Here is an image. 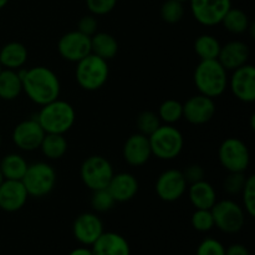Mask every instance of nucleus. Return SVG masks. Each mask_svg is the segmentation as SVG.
<instances>
[{
	"mask_svg": "<svg viewBox=\"0 0 255 255\" xmlns=\"http://www.w3.org/2000/svg\"><path fill=\"white\" fill-rule=\"evenodd\" d=\"M22 92V80L17 70L1 69L0 71V99L4 101L16 100Z\"/></svg>",
	"mask_w": 255,
	"mask_h": 255,
	"instance_id": "b1692460",
	"label": "nucleus"
},
{
	"mask_svg": "<svg viewBox=\"0 0 255 255\" xmlns=\"http://www.w3.org/2000/svg\"><path fill=\"white\" fill-rule=\"evenodd\" d=\"M117 52H119V42L114 35L97 31L91 36V54L109 61L116 57Z\"/></svg>",
	"mask_w": 255,
	"mask_h": 255,
	"instance_id": "393cba45",
	"label": "nucleus"
},
{
	"mask_svg": "<svg viewBox=\"0 0 255 255\" xmlns=\"http://www.w3.org/2000/svg\"><path fill=\"white\" fill-rule=\"evenodd\" d=\"M221 24L223 25L224 29H226L227 31L231 32V34L239 35L248 31L252 22L246 11H243L242 9H238V7L232 6L231 9L228 10V12L224 15Z\"/></svg>",
	"mask_w": 255,
	"mask_h": 255,
	"instance_id": "cd10ccee",
	"label": "nucleus"
},
{
	"mask_svg": "<svg viewBox=\"0 0 255 255\" xmlns=\"http://www.w3.org/2000/svg\"><path fill=\"white\" fill-rule=\"evenodd\" d=\"M247 176L242 172H228V176L223 181V189L229 196L241 194L246 184Z\"/></svg>",
	"mask_w": 255,
	"mask_h": 255,
	"instance_id": "c9c22d12",
	"label": "nucleus"
},
{
	"mask_svg": "<svg viewBox=\"0 0 255 255\" xmlns=\"http://www.w3.org/2000/svg\"><path fill=\"white\" fill-rule=\"evenodd\" d=\"M45 132L36 119L24 120L12 129L11 138L15 146L25 152H32L40 148Z\"/></svg>",
	"mask_w": 255,
	"mask_h": 255,
	"instance_id": "4468645a",
	"label": "nucleus"
},
{
	"mask_svg": "<svg viewBox=\"0 0 255 255\" xmlns=\"http://www.w3.org/2000/svg\"><path fill=\"white\" fill-rule=\"evenodd\" d=\"M56 171L46 162H35L27 166L21 182L29 197L42 198L54 191L56 186Z\"/></svg>",
	"mask_w": 255,
	"mask_h": 255,
	"instance_id": "423d86ee",
	"label": "nucleus"
},
{
	"mask_svg": "<svg viewBox=\"0 0 255 255\" xmlns=\"http://www.w3.org/2000/svg\"><path fill=\"white\" fill-rule=\"evenodd\" d=\"M159 120L164 125H174L183 119V104L178 100H164L158 107Z\"/></svg>",
	"mask_w": 255,
	"mask_h": 255,
	"instance_id": "c756f323",
	"label": "nucleus"
},
{
	"mask_svg": "<svg viewBox=\"0 0 255 255\" xmlns=\"http://www.w3.org/2000/svg\"><path fill=\"white\" fill-rule=\"evenodd\" d=\"M122 156L125 162L131 167H142L152 157L151 144L148 137L136 132L125 141L122 147Z\"/></svg>",
	"mask_w": 255,
	"mask_h": 255,
	"instance_id": "f3484780",
	"label": "nucleus"
},
{
	"mask_svg": "<svg viewBox=\"0 0 255 255\" xmlns=\"http://www.w3.org/2000/svg\"><path fill=\"white\" fill-rule=\"evenodd\" d=\"M7 2H9V0H0V10L4 9L7 5Z\"/></svg>",
	"mask_w": 255,
	"mask_h": 255,
	"instance_id": "37998d69",
	"label": "nucleus"
},
{
	"mask_svg": "<svg viewBox=\"0 0 255 255\" xmlns=\"http://www.w3.org/2000/svg\"><path fill=\"white\" fill-rule=\"evenodd\" d=\"M218 159L227 172L246 173L251 164V151L242 139L229 137L219 146Z\"/></svg>",
	"mask_w": 255,
	"mask_h": 255,
	"instance_id": "1a4fd4ad",
	"label": "nucleus"
},
{
	"mask_svg": "<svg viewBox=\"0 0 255 255\" xmlns=\"http://www.w3.org/2000/svg\"><path fill=\"white\" fill-rule=\"evenodd\" d=\"M69 143L64 134L45 133L40 148L42 154L49 159H60L66 154Z\"/></svg>",
	"mask_w": 255,
	"mask_h": 255,
	"instance_id": "bb28decb",
	"label": "nucleus"
},
{
	"mask_svg": "<svg viewBox=\"0 0 255 255\" xmlns=\"http://www.w3.org/2000/svg\"><path fill=\"white\" fill-rule=\"evenodd\" d=\"M217 111L214 99L198 94L189 97L183 104V119L194 126L206 125L214 117Z\"/></svg>",
	"mask_w": 255,
	"mask_h": 255,
	"instance_id": "2eb2a0df",
	"label": "nucleus"
},
{
	"mask_svg": "<svg viewBox=\"0 0 255 255\" xmlns=\"http://www.w3.org/2000/svg\"><path fill=\"white\" fill-rule=\"evenodd\" d=\"M152 156L162 161H172L182 153L184 138L174 125L162 124L151 136H148Z\"/></svg>",
	"mask_w": 255,
	"mask_h": 255,
	"instance_id": "20e7f679",
	"label": "nucleus"
},
{
	"mask_svg": "<svg viewBox=\"0 0 255 255\" xmlns=\"http://www.w3.org/2000/svg\"><path fill=\"white\" fill-rule=\"evenodd\" d=\"M17 71L22 80V92L34 104L44 106L60 97L61 84L59 76L50 67L34 66Z\"/></svg>",
	"mask_w": 255,
	"mask_h": 255,
	"instance_id": "f257e3e1",
	"label": "nucleus"
},
{
	"mask_svg": "<svg viewBox=\"0 0 255 255\" xmlns=\"http://www.w3.org/2000/svg\"><path fill=\"white\" fill-rule=\"evenodd\" d=\"M104 232L101 218L92 212L81 213L72 223V234L75 239L85 247H91Z\"/></svg>",
	"mask_w": 255,
	"mask_h": 255,
	"instance_id": "dca6fc26",
	"label": "nucleus"
},
{
	"mask_svg": "<svg viewBox=\"0 0 255 255\" xmlns=\"http://www.w3.org/2000/svg\"><path fill=\"white\" fill-rule=\"evenodd\" d=\"M27 52L26 46L19 41H10L0 49V65L2 69L20 70L26 64Z\"/></svg>",
	"mask_w": 255,
	"mask_h": 255,
	"instance_id": "5701e85b",
	"label": "nucleus"
},
{
	"mask_svg": "<svg viewBox=\"0 0 255 255\" xmlns=\"http://www.w3.org/2000/svg\"><path fill=\"white\" fill-rule=\"evenodd\" d=\"M137 128H138L139 133L144 134V136H151L157 128L162 125L161 120H159L158 115L153 111H142L141 114L137 116L136 120Z\"/></svg>",
	"mask_w": 255,
	"mask_h": 255,
	"instance_id": "2f4dec72",
	"label": "nucleus"
},
{
	"mask_svg": "<svg viewBox=\"0 0 255 255\" xmlns=\"http://www.w3.org/2000/svg\"><path fill=\"white\" fill-rule=\"evenodd\" d=\"M36 120L45 133L65 134L75 125L76 111L71 104L57 99L41 106Z\"/></svg>",
	"mask_w": 255,
	"mask_h": 255,
	"instance_id": "7ed1b4c3",
	"label": "nucleus"
},
{
	"mask_svg": "<svg viewBox=\"0 0 255 255\" xmlns=\"http://www.w3.org/2000/svg\"><path fill=\"white\" fill-rule=\"evenodd\" d=\"M232 7V0H189L194 20L203 26H216Z\"/></svg>",
	"mask_w": 255,
	"mask_h": 255,
	"instance_id": "9d476101",
	"label": "nucleus"
},
{
	"mask_svg": "<svg viewBox=\"0 0 255 255\" xmlns=\"http://www.w3.org/2000/svg\"><path fill=\"white\" fill-rule=\"evenodd\" d=\"M196 255H226V247L216 238H204L197 247Z\"/></svg>",
	"mask_w": 255,
	"mask_h": 255,
	"instance_id": "e433bc0d",
	"label": "nucleus"
},
{
	"mask_svg": "<svg viewBox=\"0 0 255 255\" xmlns=\"http://www.w3.org/2000/svg\"><path fill=\"white\" fill-rule=\"evenodd\" d=\"M114 174L112 164L106 157L100 154L87 157L80 167L82 183L91 191L107 188Z\"/></svg>",
	"mask_w": 255,
	"mask_h": 255,
	"instance_id": "6e6552de",
	"label": "nucleus"
},
{
	"mask_svg": "<svg viewBox=\"0 0 255 255\" xmlns=\"http://www.w3.org/2000/svg\"><path fill=\"white\" fill-rule=\"evenodd\" d=\"M214 227L227 234H236L242 231L246 223V212L243 207L232 199L217 201L211 208Z\"/></svg>",
	"mask_w": 255,
	"mask_h": 255,
	"instance_id": "0eeeda50",
	"label": "nucleus"
},
{
	"mask_svg": "<svg viewBox=\"0 0 255 255\" xmlns=\"http://www.w3.org/2000/svg\"><path fill=\"white\" fill-rule=\"evenodd\" d=\"M94 255H131V247L121 234L104 232L91 246Z\"/></svg>",
	"mask_w": 255,
	"mask_h": 255,
	"instance_id": "412c9836",
	"label": "nucleus"
},
{
	"mask_svg": "<svg viewBox=\"0 0 255 255\" xmlns=\"http://www.w3.org/2000/svg\"><path fill=\"white\" fill-rule=\"evenodd\" d=\"M57 51L66 61L79 62L91 54V37L79 30L66 32L57 42Z\"/></svg>",
	"mask_w": 255,
	"mask_h": 255,
	"instance_id": "ddd939ff",
	"label": "nucleus"
},
{
	"mask_svg": "<svg viewBox=\"0 0 255 255\" xmlns=\"http://www.w3.org/2000/svg\"><path fill=\"white\" fill-rule=\"evenodd\" d=\"M29 194L21 181L4 179L0 184V209L7 213L20 211L26 204Z\"/></svg>",
	"mask_w": 255,
	"mask_h": 255,
	"instance_id": "a211bd4d",
	"label": "nucleus"
},
{
	"mask_svg": "<svg viewBox=\"0 0 255 255\" xmlns=\"http://www.w3.org/2000/svg\"><path fill=\"white\" fill-rule=\"evenodd\" d=\"M110 76L109 61L94 54L87 55L76 62L75 77L85 91H97L106 84Z\"/></svg>",
	"mask_w": 255,
	"mask_h": 255,
	"instance_id": "39448f33",
	"label": "nucleus"
},
{
	"mask_svg": "<svg viewBox=\"0 0 255 255\" xmlns=\"http://www.w3.org/2000/svg\"><path fill=\"white\" fill-rule=\"evenodd\" d=\"M139 189L138 181L136 177L128 172L115 173L107 186V191L111 193L116 203H125L137 196Z\"/></svg>",
	"mask_w": 255,
	"mask_h": 255,
	"instance_id": "6ab92c4d",
	"label": "nucleus"
},
{
	"mask_svg": "<svg viewBox=\"0 0 255 255\" xmlns=\"http://www.w3.org/2000/svg\"><path fill=\"white\" fill-rule=\"evenodd\" d=\"M182 173H183V177L188 186L192 183H196V182L203 181L204 176H206V171L199 164H189L184 168V171H182Z\"/></svg>",
	"mask_w": 255,
	"mask_h": 255,
	"instance_id": "ea45409f",
	"label": "nucleus"
},
{
	"mask_svg": "<svg viewBox=\"0 0 255 255\" xmlns=\"http://www.w3.org/2000/svg\"><path fill=\"white\" fill-rule=\"evenodd\" d=\"M97 27H99V22H97L96 16L92 14L82 16L81 19H80L79 24H77V30L90 37H91L92 35L96 34Z\"/></svg>",
	"mask_w": 255,
	"mask_h": 255,
	"instance_id": "58836bf2",
	"label": "nucleus"
},
{
	"mask_svg": "<svg viewBox=\"0 0 255 255\" xmlns=\"http://www.w3.org/2000/svg\"><path fill=\"white\" fill-rule=\"evenodd\" d=\"M191 224L197 232L207 233L214 228L213 216L211 209H196L191 217Z\"/></svg>",
	"mask_w": 255,
	"mask_h": 255,
	"instance_id": "72a5a7b5",
	"label": "nucleus"
},
{
	"mask_svg": "<svg viewBox=\"0 0 255 255\" xmlns=\"http://www.w3.org/2000/svg\"><path fill=\"white\" fill-rule=\"evenodd\" d=\"M178 1H182V2H186V1H189V0H178Z\"/></svg>",
	"mask_w": 255,
	"mask_h": 255,
	"instance_id": "a18cd8bd",
	"label": "nucleus"
},
{
	"mask_svg": "<svg viewBox=\"0 0 255 255\" xmlns=\"http://www.w3.org/2000/svg\"><path fill=\"white\" fill-rule=\"evenodd\" d=\"M228 87L232 94L239 101L244 104H253L255 101V67L251 64L232 71L228 77Z\"/></svg>",
	"mask_w": 255,
	"mask_h": 255,
	"instance_id": "f8f14e48",
	"label": "nucleus"
},
{
	"mask_svg": "<svg viewBox=\"0 0 255 255\" xmlns=\"http://www.w3.org/2000/svg\"><path fill=\"white\" fill-rule=\"evenodd\" d=\"M228 71L218 60H201L194 69L193 81L199 94L217 99L228 89Z\"/></svg>",
	"mask_w": 255,
	"mask_h": 255,
	"instance_id": "f03ea898",
	"label": "nucleus"
},
{
	"mask_svg": "<svg viewBox=\"0 0 255 255\" xmlns=\"http://www.w3.org/2000/svg\"><path fill=\"white\" fill-rule=\"evenodd\" d=\"M251 50L246 42L241 40H233L222 45L218 55V61L227 71H233L243 65L248 64Z\"/></svg>",
	"mask_w": 255,
	"mask_h": 255,
	"instance_id": "aec40b11",
	"label": "nucleus"
},
{
	"mask_svg": "<svg viewBox=\"0 0 255 255\" xmlns=\"http://www.w3.org/2000/svg\"><path fill=\"white\" fill-rule=\"evenodd\" d=\"M226 255H251V252L243 244L236 243L226 248Z\"/></svg>",
	"mask_w": 255,
	"mask_h": 255,
	"instance_id": "a19ab883",
	"label": "nucleus"
},
{
	"mask_svg": "<svg viewBox=\"0 0 255 255\" xmlns=\"http://www.w3.org/2000/svg\"><path fill=\"white\" fill-rule=\"evenodd\" d=\"M69 255H94L92 254L91 248H87V247L82 246L79 247V248H75L70 252Z\"/></svg>",
	"mask_w": 255,
	"mask_h": 255,
	"instance_id": "79ce46f5",
	"label": "nucleus"
},
{
	"mask_svg": "<svg viewBox=\"0 0 255 255\" xmlns=\"http://www.w3.org/2000/svg\"><path fill=\"white\" fill-rule=\"evenodd\" d=\"M2 182H4V176H2L1 171H0V184H1Z\"/></svg>",
	"mask_w": 255,
	"mask_h": 255,
	"instance_id": "c03bdc74",
	"label": "nucleus"
},
{
	"mask_svg": "<svg viewBox=\"0 0 255 255\" xmlns=\"http://www.w3.org/2000/svg\"><path fill=\"white\" fill-rule=\"evenodd\" d=\"M0 147H1V134H0Z\"/></svg>",
	"mask_w": 255,
	"mask_h": 255,
	"instance_id": "49530a36",
	"label": "nucleus"
},
{
	"mask_svg": "<svg viewBox=\"0 0 255 255\" xmlns=\"http://www.w3.org/2000/svg\"><path fill=\"white\" fill-rule=\"evenodd\" d=\"M29 163L19 153H9L0 161V171L4 179L21 181Z\"/></svg>",
	"mask_w": 255,
	"mask_h": 255,
	"instance_id": "a878e982",
	"label": "nucleus"
},
{
	"mask_svg": "<svg viewBox=\"0 0 255 255\" xmlns=\"http://www.w3.org/2000/svg\"><path fill=\"white\" fill-rule=\"evenodd\" d=\"M117 0H86L89 11L95 16L107 15L116 7Z\"/></svg>",
	"mask_w": 255,
	"mask_h": 255,
	"instance_id": "4c0bfd02",
	"label": "nucleus"
},
{
	"mask_svg": "<svg viewBox=\"0 0 255 255\" xmlns=\"http://www.w3.org/2000/svg\"><path fill=\"white\" fill-rule=\"evenodd\" d=\"M184 2L178 0H166L161 6V17L167 24H177L184 16Z\"/></svg>",
	"mask_w": 255,
	"mask_h": 255,
	"instance_id": "7c9ffc66",
	"label": "nucleus"
},
{
	"mask_svg": "<svg viewBox=\"0 0 255 255\" xmlns=\"http://www.w3.org/2000/svg\"><path fill=\"white\" fill-rule=\"evenodd\" d=\"M243 197V209L249 217H255V176L251 174L247 176L246 184L242 191Z\"/></svg>",
	"mask_w": 255,
	"mask_h": 255,
	"instance_id": "f704fd0d",
	"label": "nucleus"
},
{
	"mask_svg": "<svg viewBox=\"0 0 255 255\" xmlns=\"http://www.w3.org/2000/svg\"><path fill=\"white\" fill-rule=\"evenodd\" d=\"M115 204H116V202L112 198L111 193L107 191V188L92 191L91 207L95 212H97V213H105V212L111 211Z\"/></svg>",
	"mask_w": 255,
	"mask_h": 255,
	"instance_id": "473e14b6",
	"label": "nucleus"
},
{
	"mask_svg": "<svg viewBox=\"0 0 255 255\" xmlns=\"http://www.w3.org/2000/svg\"><path fill=\"white\" fill-rule=\"evenodd\" d=\"M187 188H188V184L184 179L182 171L174 168L162 172L154 184L157 197L161 201L168 202V203L181 199L187 192Z\"/></svg>",
	"mask_w": 255,
	"mask_h": 255,
	"instance_id": "9b49d317",
	"label": "nucleus"
},
{
	"mask_svg": "<svg viewBox=\"0 0 255 255\" xmlns=\"http://www.w3.org/2000/svg\"><path fill=\"white\" fill-rule=\"evenodd\" d=\"M187 192L189 202L196 209H211L218 201L216 189L206 179L189 184Z\"/></svg>",
	"mask_w": 255,
	"mask_h": 255,
	"instance_id": "4be33fe9",
	"label": "nucleus"
},
{
	"mask_svg": "<svg viewBox=\"0 0 255 255\" xmlns=\"http://www.w3.org/2000/svg\"><path fill=\"white\" fill-rule=\"evenodd\" d=\"M1 69H2V67H1V65H0V71H1Z\"/></svg>",
	"mask_w": 255,
	"mask_h": 255,
	"instance_id": "de8ad7c7",
	"label": "nucleus"
},
{
	"mask_svg": "<svg viewBox=\"0 0 255 255\" xmlns=\"http://www.w3.org/2000/svg\"><path fill=\"white\" fill-rule=\"evenodd\" d=\"M221 42L211 34H202L194 40V52L199 60H216L221 51Z\"/></svg>",
	"mask_w": 255,
	"mask_h": 255,
	"instance_id": "c85d7f7f",
	"label": "nucleus"
}]
</instances>
